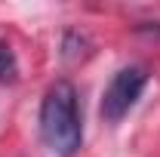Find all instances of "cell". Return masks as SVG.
<instances>
[{
    "label": "cell",
    "instance_id": "obj_1",
    "mask_svg": "<svg viewBox=\"0 0 160 157\" xmlns=\"http://www.w3.org/2000/svg\"><path fill=\"white\" fill-rule=\"evenodd\" d=\"M40 136L59 157H74L83 145L77 89L71 80H56L40 102Z\"/></svg>",
    "mask_w": 160,
    "mask_h": 157
},
{
    "label": "cell",
    "instance_id": "obj_2",
    "mask_svg": "<svg viewBox=\"0 0 160 157\" xmlns=\"http://www.w3.org/2000/svg\"><path fill=\"white\" fill-rule=\"evenodd\" d=\"M148 83V68L145 65H126L111 77L105 96H102V117L108 123H117L129 114V108L139 102L142 89Z\"/></svg>",
    "mask_w": 160,
    "mask_h": 157
},
{
    "label": "cell",
    "instance_id": "obj_3",
    "mask_svg": "<svg viewBox=\"0 0 160 157\" xmlns=\"http://www.w3.org/2000/svg\"><path fill=\"white\" fill-rule=\"evenodd\" d=\"M12 74H16V56H12L9 43L0 40V80H9Z\"/></svg>",
    "mask_w": 160,
    "mask_h": 157
}]
</instances>
